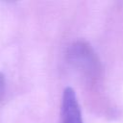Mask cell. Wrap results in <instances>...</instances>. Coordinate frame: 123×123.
Listing matches in <instances>:
<instances>
[{
    "label": "cell",
    "mask_w": 123,
    "mask_h": 123,
    "mask_svg": "<svg viewBox=\"0 0 123 123\" xmlns=\"http://www.w3.org/2000/svg\"><path fill=\"white\" fill-rule=\"evenodd\" d=\"M62 123H84L81 108L76 93L72 87H65L61 104Z\"/></svg>",
    "instance_id": "obj_2"
},
{
    "label": "cell",
    "mask_w": 123,
    "mask_h": 123,
    "mask_svg": "<svg viewBox=\"0 0 123 123\" xmlns=\"http://www.w3.org/2000/svg\"><path fill=\"white\" fill-rule=\"evenodd\" d=\"M68 59L74 66L89 77H95L100 69L97 56L86 42L78 41L71 45Z\"/></svg>",
    "instance_id": "obj_1"
},
{
    "label": "cell",
    "mask_w": 123,
    "mask_h": 123,
    "mask_svg": "<svg viewBox=\"0 0 123 123\" xmlns=\"http://www.w3.org/2000/svg\"><path fill=\"white\" fill-rule=\"evenodd\" d=\"M4 90H5V78H4V75L0 73V101L3 98Z\"/></svg>",
    "instance_id": "obj_3"
}]
</instances>
